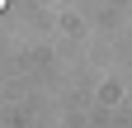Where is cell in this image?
<instances>
[{"label":"cell","mask_w":132,"mask_h":128,"mask_svg":"<svg viewBox=\"0 0 132 128\" xmlns=\"http://www.w3.org/2000/svg\"><path fill=\"white\" fill-rule=\"evenodd\" d=\"M5 5H10V0H0V10H5Z\"/></svg>","instance_id":"obj_1"}]
</instances>
